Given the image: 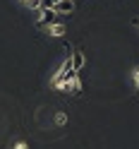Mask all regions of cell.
Returning a JSON list of instances; mask_svg holds the SVG:
<instances>
[{
	"mask_svg": "<svg viewBox=\"0 0 139 149\" xmlns=\"http://www.w3.org/2000/svg\"><path fill=\"white\" fill-rule=\"evenodd\" d=\"M65 120H67L65 113H58V116H55V123H58V125H65Z\"/></svg>",
	"mask_w": 139,
	"mask_h": 149,
	"instance_id": "obj_5",
	"label": "cell"
},
{
	"mask_svg": "<svg viewBox=\"0 0 139 149\" xmlns=\"http://www.w3.org/2000/svg\"><path fill=\"white\" fill-rule=\"evenodd\" d=\"M12 149H29V142H26V139H17L12 144Z\"/></svg>",
	"mask_w": 139,
	"mask_h": 149,
	"instance_id": "obj_4",
	"label": "cell"
},
{
	"mask_svg": "<svg viewBox=\"0 0 139 149\" xmlns=\"http://www.w3.org/2000/svg\"><path fill=\"white\" fill-rule=\"evenodd\" d=\"M22 7H26V10H36L39 7V0H17Z\"/></svg>",
	"mask_w": 139,
	"mask_h": 149,
	"instance_id": "obj_3",
	"label": "cell"
},
{
	"mask_svg": "<svg viewBox=\"0 0 139 149\" xmlns=\"http://www.w3.org/2000/svg\"><path fill=\"white\" fill-rule=\"evenodd\" d=\"M46 31H48L50 36H62L65 34V26L62 24H48V26H46Z\"/></svg>",
	"mask_w": 139,
	"mask_h": 149,
	"instance_id": "obj_1",
	"label": "cell"
},
{
	"mask_svg": "<svg viewBox=\"0 0 139 149\" xmlns=\"http://www.w3.org/2000/svg\"><path fill=\"white\" fill-rule=\"evenodd\" d=\"M132 24H134L137 29H139V17H134V19H132Z\"/></svg>",
	"mask_w": 139,
	"mask_h": 149,
	"instance_id": "obj_6",
	"label": "cell"
},
{
	"mask_svg": "<svg viewBox=\"0 0 139 149\" xmlns=\"http://www.w3.org/2000/svg\"><path fill=\"white\" fill-rule=\"evenodd\" d=\"M129 82H132L134 89L139 91V65H132V70H129Z\"/></svg>",
	"mask_w": 139,
	"mask_h": 149,
	"instance_id": "obj_2",
	"label": "cell"
}]
</instances>
